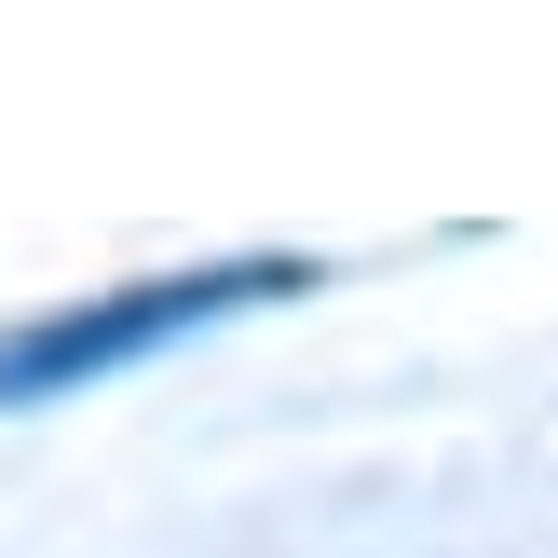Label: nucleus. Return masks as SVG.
<instances>
[{
	"label": "nucleus",
	"instance_id": "nucleus-1",
	"mask_svg": "<svg viewBox=\"0 0 558 558\" xmlns=\"http://www.w3.org/2000/svg\"><path fill=\"white\" fill-rule=\"evenodd\" d=\"M287 272H191V287H136L123 314H69V327H41L27 354H0V396H41V381H96V368H136L150 341H178V327H205V314H232V300H272Z\"/></svg>",
	"mask_w": 558,
	"mask_h": 558
}]
</instances>
